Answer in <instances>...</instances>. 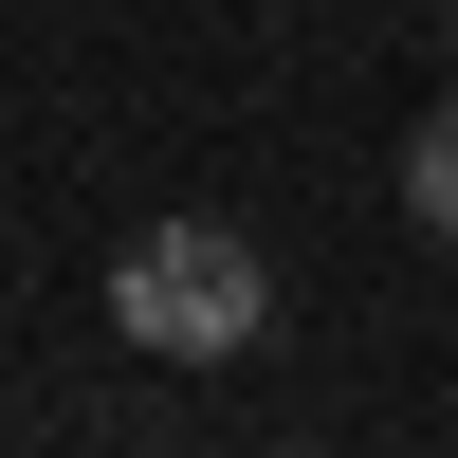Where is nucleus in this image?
<instances>
[{
  "label": "nucleus",
  "instance_id": "f03ea898",
  "mask_svg": "<svg viewBox=\"0 0 458 458\" xmlns=\"http://www.w3.org/2000/svg\"><path fill=\"white\" fill-rule=\"evenodd\" d=\"M403 220H422V239H458V92L403 129Z\"/></svg>",
  "mask_w": 458,
  "mask_h": 458
},
{
  "label": "nucleus",
  "instance_id": "20e7f679",
  "mask_svg": "<svg viewBox=\"0 0 458 458\" xmlns=\"http://www.w3.org/2000/svg\"><path fill=\"white\" fill-rule=\"evenodd\" d=\"M293 458H312V440H293Z\"/></svg>",
  "mask_w": 458,
  "mask_h": 458
},
{
  "label": "nucleus",
  "instance_id": "f257e3e1",
  "mask_svg": "<svg viewBox=\"0 0 458 458\" xmlns=\"http://www.w3.org/2000/svg\"><path fill=\"white\" fill-rule=\"evenodd\" d=\"M110 330L220 367V349H257V330H276V257H257L239 220H147V239L110 257Z\"/></svg>",
  "mask_w": 458,
  "mask_h": 458
},
{
  "label": "nucleus",
  "instance_id": "7ed1b4c3",
  "mask_svg": "<svg viewBox=\"0 0 458 458\" xmlns=\"http://www.w3.org/2000/svg\"><path fill=\"white\" fill-rule=\"evenodd\" d=\"M440 37H458V0H440Z\"/></svg>",
  "mask_w": 458,
  "mask_h": 458
}]
</instances>
